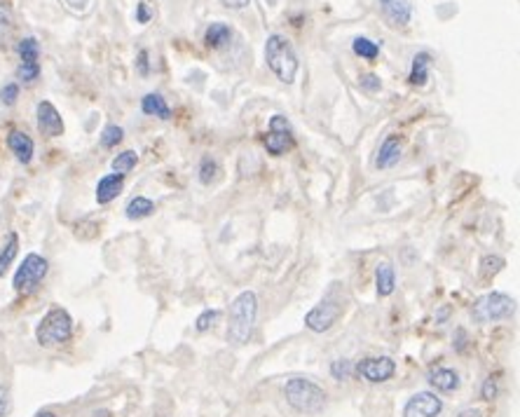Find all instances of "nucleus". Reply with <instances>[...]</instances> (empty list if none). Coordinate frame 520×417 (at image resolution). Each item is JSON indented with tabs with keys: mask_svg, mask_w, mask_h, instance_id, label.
<instances>
[{
	"mask_svg": "<svg viewBox=\"0 0 520 417\" xmlns=\"http://www.w3.org/2000/svg\"><path fill=\"white\" fill-rule=\"evenodd\" d=\"M384 17L391 26H408L412 19V0H380Z\"/></svg>",
	"mask_w": 520,
	"mask_h": 417,
	"instance_id": "obj_13",
	"label": "nucleus"
},
{
	"mask_svg": "<svg viewBox=\"0 0 520 417\" xmlns=\"http://www.w3.org/2000/svg\"><path fill=\"white\" fill-rule=\"evenodd\" d=\"M35 115H37V129H40L42 136L47 139H57L64 134V120L62 115H59V110L52 106L50 101H40L35 108Z\"/></svg>",
	"mask_w": 520,
	"mask_h": 417,
	"instance_id": "obj_11",
	"label": "nucleus"
},
{
	"mask_svg": "<svg viewBox=\"0 0 520 417\" xmlns=\"http://www.w3.org/2000/svg\"><path fill=\"white\" fill-rule=\"evenodd\" d=\"M255 317H258V295L253 291H242L230 305V324H228V342L242 347L253 333Z\"/></svg>",
	"mask_w": 520,
	"mask_h": 417,
	"instance_id": "obj_1",
	"label": "nucleus"
},
{
	"mask_svg": "<svg viewBox=\"0 0 520 417\" xmlns=\"http://www.w3.org/2000/svg\"><path fill=\"white\" fill-rule=\"evenodd\" d=\"M375 284H378V295L387 298L394 293L396 288V272L391 263H380L378 270H375Z\"/></svg>",
	"mask_w": 520,
	"mask_h": 417,
	"instance_id": "obj_18",
	"label": "nucleus"
},
{
	"mask_svg": "<svg viewBox=\"0 0 520 417\" xmlns=\"http://www.w3.org/2000/svg\"><path fill=\"white\" fill-rule=\"evenodd\" d=\"M47 270H50V263L40 256V253H28V256L21 260V265L17 267V272H14L12 288L21 295L33 293L35 288L40 286V281L47 277Z\"/></svg>",
	"mask_w": 520,
	"mask_h": 417,
	"instance_id": "obj_6",
	"label": "nucleus"
},
{
	"mask_svg": "<svg viewBox=\"0 0 520 417\" xmlns=\"http://www.w3.org/2000/svg\"><path fill=\"white\" fill-rule=\"evenodd\" d=\"M19 99V85L17 83H7L3 89H0V101L3 106H14Z\"/></svg>",
	"mask_w": 520,
	"mask_h": 417,
	"instance_id": "obj_32",
	"label": "nucleus"
},
{
	"mask_svg": "<svg viewBox=\"0 0 520 417\" xmlns=\"http://www.w3.org/2000/svg\"><path fill=\"white\" fill-rule=\"evenodd\" d=\"M7 148L14 153V158H17L21 165H31V162H33L35 143H33V139L28 136L26 131L12 129L10 134H7Z\"/></svg>",
	"mask_w": 520,
	"mask_h": 417,
	"instance_id": "obj_12",
	"label": "nucleus"
},
{
	"mask_svg": "<svg viewBox=\"0 0 520 417\" xmlns=\"http://www.w3.org/2000/svg\"><path fill=\"white\" fill-rule=\"evenodd\" d=\"M342 317V305L335 300H321L305 315V326L312 333H326Z\"/></svg>",
	"mask_w": 520,
	"mask_h": 417,
	"instance_id": "obj_8",
	"label": "nucleus"
},
{
	"mask_svg": "<svg viewBox=\"0 0 520 417\" xmlns=\"http://www.w3.org/2000/svg\"><path fill=\"white\" fill-rule=\"evenodd\" d=\"M352 49H354V54H357V57L368 59V61L378 59V54H380L378 42H373V40H368V38H357V40H354V45H352Z\"/></svg>",
	"mask_w": 520,
	"mask_h": 417,
	"instance_id": "obj_25",
	"label": "nucleus"
},
{
	"mask_svg": "<svg viewBox=\"0 0 520 417\" xmlns=\"http://www.w3.org/2000/svg\"><path fill=\"white\" fill-rule=\"evenodd\" d=\"M12 413V394L5 384H0V417H7Z\"/></svg>",
	"mask_w": 520,
	"mask_h": 417,
	"instance_id": "obj_34",
	"label": "nucleus"
},
{
	"mask_svg": "<svg viewBox=\"0 0 520 417\" xmlns=\"http://www.w3.org/2000/svg\"><path fill=\"white\" fill-rule=\"evenodd\" d=\"M218 319H221V312L218 310H204L197 317V322H195V329H197L200 333H207L209 329H214Z\"/></svg>",
	"mask_w": 520,
	"mask_h": 417,
	"instance_id": "obj_28",
	"label": "nucleus"
},
{
	"mask_svg": "<svg viewBox=\"0 0 520 417\" xmlns=\"http://www.w3.org/2000/svg\"><path fill=\"white\" fill-rule=\"evenodd\" d=\"M354 373H357L361 380H366V382H387V380L394 377L396 373V363L391 356H371V359H364L357 363V368H354Z\"/></svg>",
	"mask_w": 520,
	"mask_h": 417,
	"instance_id": "obj_9",
	"label": "nucleus"
},
{
	"mask_svg": "<svg viewBox=\"0 0 520 417\" xmlns=\"http://www.w3.org/2000/svg\"><path fill=\"white\" fill-rule=\"evenodd\" d=\"M35 417H57V415H54V413H50V411H40Z\"/></svg>",
	"mask_w": 520,
	"mask_h": 417,
	"instance_id": "obj_41",
	"label": "nucleus"
},
{
	"mask_svg": "<svg viewBox=\"0 0 520 417\" xmlns=\"http://www.w3.org/2000/svg\"><path fill=\"white\" fill-rule=\"evenodd\" d=\"M73 335V317L64 307H52L35 329V340L42 347H57L69 342Z\"/></svg>",
	"mask_w": 520,
	"mask_h": 417,
	"instance_id": "obj_4",
	"label": "nucleus"
},
{
	"mask_svg": "<svg viewBox=\"0 0 520 417\" xmlns=\"http://www.w3.org/2000/svg\"><path fill=\"white\" fill-rule=\"evenodd\" d=\"M225 7H230V10H244V7L251 5V0H223Z\"/></svg>",
	"mask_w": 520,
	"mask_h": 417,
	"instance_id": "obj_38",
	"label": "nucleus"
},
{
	"mask_svg": "<svg viewBox=\"0 0 520 417\" xmlns=\"http://www.w3.org/2000/svg\"><path fill=\"white\" fill-rule=\"evenodd\" d=\"M17 78L21 83H35L40 78V64H19Z\"/></svg>",
	"mask_w": 520,
	"mask_h": 417,
	"instance_id": "obj_30",
	"label": "nucleus"
},
{
	"mask_svg": "<svg viewBox=\"0 0 520 417\" xmlns=\"http://www.w3.org/2000/svg\"><path fill=\"white\" fill-rule=\"evenodd\" d=\"M141 110L146 115H153V117H160V120H169L171 117V108L169 103L164 101L162 94H146L141 99Z\"/></svg>",
	"mask_w": 520,
	"mask_h": 417,
	"instance_id": "obj_17",
	"label": "nucleus"
},
{
	"mask_svg": "<svg viewBox=\"0 0 520 417\" xmlns=\"http://www.w3.org/2000/svg\"><path fill=\"white\" fill-rule=\"evenodd\" d=\"M359 85H361V89H364V92H368V94L380 92V87H382L380 78H378V76H373V73H368V76H361V78H359Z\"/></svg>",
	"mask_w": 520,
	"mask_h": 417,
	"instance_id": "obj_33",
	"label": "nucleus"
},
{
	"mask_svg": "<svg viewBox=\"0 0 520 417\" xmlns=\"http://www.w3.org/2000/svg\"><path fill=\"white\" fill-rule=\"evenodd\" d=\"M153 211H155V202H153V199L139 195V197H134L129 204H127L125 216L129 221H141V218H148V216L153 213Z\"/></svg>",
	"mask_w": 520,
	"mask_h": 417,
	"instance_id": "obj_22",
	"label": "nucleus"
},
{
	"mask_svg": "<svg viewBox=\"0 0 520 417\" xmlns=\"http://www.w3.org/2000/svg\"><path fill=\"white\" fill-rule=\"evenodd\" d=\"M284 397L293 411L303 415H316L326 408V392L307 377H291L284 384Z\"/></svg>",
	"mask_w": 520,
	"mask_h": 417,
	"instance_id": "obj_2",
	"label": "nucleus"
},
{
	"mask_svg": "<svg viewBox=\"0 0 520 417\" xmlns=\"http://www.w3.org/2000/svg\"><path fill=\"white\" fill-rule=\"evenodd\" d=\"M139 73L141 76H148V71H150V66H148V52L146 49H141L139 52Z\"/></svg>",
	"mask_w": 520,
	"mask_h": 417,
	"instance_id": "obj_37",
	"label": "nucleus"
},
{
	"mask_svg": "<svg viewBox=\"0 0 520 417\" xmlns=\"http://www.w3.org/2000/svg\"><path fill=\"white\" fill-rule=\"evenodd\" d=\"M352 373H354L352 361H347V359H337V361L330 363V375H333L335 380H349V375H352Z\"/></svg>",
	"mask_w": 520,
	"mask_h": 417,
	"instance_id": "obj_31",
	"label": "nucleus"
},
{
	"mask_svg": "<svg viewBox=\"0 0 520 417\" xmlns=\"http://www.w3.org/2000/svg\"><path fill=\"white\" fill-rule=\"evenodd\" d=\"M429 66H432V54H429V52H417V54L412 57V69H410V76H408L410 85L422 87L427 83Z\"/></svg>",
	"mask_w": 520,
	"mask_h": 417,
	"instance_id": "obj_20",
	"label": "nucleus"
},
{
	"mask_svg": "<svg viewBox=\"0 0 520 417\" xmlns=\"http://www.w3.org/2000/svg\"><path fill=\"white\" fill-rule=\"evenodd\" d=\"M464 347H466V331L459 329L457 331V340H455V349H457V352H464Z\"/></svg>",
	"mask_w": 520,
	"mask_h": 417,
	"instance_id": "obj_39",
	"label": "nucleus"
},
{
	"mask_svg": "<svg viewBox=\"0 0 520 417\" xmlns=\"http://www.w3.org/2000/svg\"><path fill=\"white\" fill-rule=\"evenodd\" d=\"M480 397H483V401H492L497 397V382L492 377H487L483 382V389H480Z\"/></svg>",
	"mask_w": 520,
	"mask_h": 417,
	"instance_id": "obj_36",
	"label": "nucleus"
},
{
	"mask_svg": "<svg viewBox=\"0 0 520 417\" xmlns=\"http://www.w3.org/2000/svg\"><path fill=\"white\" fill-rule=\"evenodd\" d=\"M216 174H218V165H216V160L204 158V160L200 162V183L209 185V183L216 178Z\"/></svg>",
	"mask_w": 520,
	"mask_h": 417,
	"instance_id": "obj_29",
	"label": "nucleus"
},
{
	"mask_svg": "<svg viewBox=\"0 0 520 417\" xmlns=\"http://www.w3.org/2000/svg\"><path fill=\"white\" fill-rule=\"evenodd\" d=\"M457 417H485V413L480 411V408H466V411H462Z\"/></svg>",
	"mask_w": 520,
	"mask_h": 417,
	"instance_id": "obj_40",
	"label": "nucleus"
},
{
	"mask_svg": "<svg viewBox=\"0 0 520 417\" xmlns=\"http://www.w3.org/2000/svg\"><path fill=\"white\" fill-rule=\"evenodd\" d=\"M401 151H403V139L396 136V134H391V136H387L382 141L378 158H375V167L391 169L398 160H401Z\"/></svg>",
	"mask_w": 520,
	"mask_h": 417,
	"instance_id": "obj_14",
	"label": "nucleus"
},
{
	"mask_svg": "<svg viewBox=\"0 0 520 417\" xmlns=\"http://www.w3.org/2000/svg\"><path fill=\"white\" fill-rule=\"evenodd\" d=\"M17 253H19V235L17 233H7L3 247H0V277H5V272L12 267Z\"/></svg>",
	"mask_w": 520,
	"mask_h": 417,
	"instance_id": "obj_19",
	"label": "nucleus"
},
{
	"mask_svg": "<svg viewBox=\"0 0 520 417\" xmlns=\"http://www.w3.org/2000/svg\"><path fill=\"white\" fill-rule=\"evenodd\" d=\"M265 61L270 66V71H272L284 85H291L293 80H296L298 57L289 38H284V35H279V33L270 35L265 42Z\"/></svg>",
	"mask_w": 520,
	"mask_h": 417,
	"instance_id": "obj_3",
	"label": "nucleus"
},
{
	"mask_svg": "<svg viewBox=\"0 0 520 417\" xmlns=\"http://www.w3.org/2000/svg\"><path fill=\"white\" fill-rule=\"evenodd\" d=\"M507 267V260L502 256H485L480 260V277H495Z\"/></svg>",
	"mask_w": 520,
	"mask_h": 417,
	"instance_id": "obj_26",
	"label": "nucleus"
},
{
	"mask_svg": "<svg viewBox=\"0 0 520 417\" xmlns=\"http://www.w3.org/2000/svg\"><path fill=\"white\" fill-rule=\"evenodd\" d=\"M17 52L21 57V64H37V59H40V45L35 38H24L17 45Z\"/></svg>",
	"mask_w": 520,
	"mask_h": 417,
	"instance_id": "obj_24",
	"label": "nucleus"
},
{
	"mask_svg": "<svg viewBox=\"0 0 520 417\" xmlns=\"http://www.w3.org/2000/svg\"><path fill=\"white\" fill-rule=\"evenodd\" d=\"M122 139H125V129H122V127L108 124V127H105V129H103V134H101V146H103V148H115Z\"/></svg>",
	"mask_w": 520,
	"mask_h": 417,
	"instance_id": "obj_27",
	"label": "nucleus"
},
{
	"mask_svg": "<svg viewBox=\"0 0 520 417\" xmlns=\"http://www.w3.org/2000/svg\"><path fill=\"white\" fill-rule=\"evenodd\" d=\"M443 413V399L434 392H417L405 401L403 417H439Z\"/></svg>",
	"mask_w": 520,
	"mask_h": 417,
	"instance_id": "obj_10",
	"label": "nucleus"
},
{
	"mask_svg": "<svg viewBox=\"0 0 520 417\" xmlns=\"http://www.w3.org/2000/svg\"><path fill=\"white\" fill-rule=\"evenodd\" d=\"M125 188V176L120 174H105L99 183H96V202L99 204H110Z\"/></svg>",
	"mask_w": 520,
	"mask_h": 417,
	"instance_id": "obj_15",
	"label": "nucleus"
},
{
	"mask_svg": "<svg viewBox=\"0 0 520 417\" xmlns=\"http://www.w3.org/2000/svg\"><path fill=\"white\" fill-rule=\"evenodd\" d=\"M153 17H155L153 7H150L148 3H139V7H137V21H139V24H148Z\"/></svg>",
	"mask_w": 520,
	"mask_h": 417,
	"instance_id": "obj_35",
	"label": "nucleus"
},
{
	"mask_svg": "<svg viewBox=\"0 0 520 417\" xmlns=\"http://www.w3.org/2000/svg\"><path fill=\"white\" fill-rule=\"evenodd\" d=\"M230 38H232V31H230L228 24H223V21L211 24L207 28V33H204V42H207V47H211V49H218V47H223V45H228Z\"/></svg>",
	"mask_w": 520,
	"mask_h": 417,
	"instance_id": "obj_21",
	"label": "nucleus"
},
{
	"mask_svg": "<svg viewBox=\"0 0 520 417\" xmlns=\"http://www.w3.org/2000/svg\"><path fill=\"white\" fill-rule=\"evenodd\" d=\"M137 165H139V155L134 151H125V153H120L115 160H112L110 167H112V174L127 176Z\"/></svg>",
	"mask_w": 520,
	"mask_h": 417,
	"instance_id": "obj_23",
	"label": "nucleus"
},
{
	"mask_svg": "<svg viewBox=\"0 0 520 417\" xmlns=\"http://www.w3.org/2000/svg\"><path fill=\"white\" fill-rule=\"evenodd\" d=\"M293 143H296V136H293V127L291 122L286 120L284 115H272L270 120V131L265 136V151L270 155H284L286 151H291Z\"/></svg>",
	"mask_w": 520,
	"mask_h": 417,
	"instance_id": "obj_7",
	"label": "nucleus"
},
{
	"mask_svg": "<svg viewBox=\"0 0 520 417\" xmlns=\"http://www.w3.org/2000/svg\"><path fill=\"white\" fill-rule=\"evenodd\" d=\"M516 312V300L507 293L492 291L480 295L471 307V317L476 319L478 324H492V322H502V319H509Z\"/></svg>",
	"mask_w": 520,
	"mask_h": 417,
	"instance_id": "obj_5",
	"label": "nucleus"
},
{
	"mask_svg": "<svg viewBox=\"0 0 520 417\" xmlns=\"http://www.w3.org/2000/svg\"><path fill=\"white\" fill-rule=\"evenodd\" d=\"M429 384L436 387L439 392L450 394V392L459 389V375L452 368H434L432 373H429Z\"/></svg>",
	"mask_w": 520,
	"mask_h": 417,
	"instance_id": "obj_16",
	"label": "nucleus"
}]
</instances>
